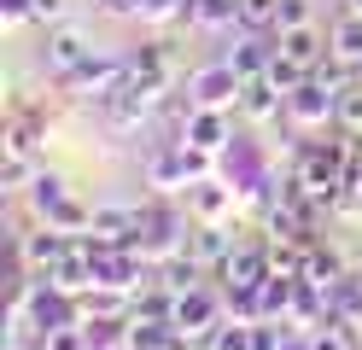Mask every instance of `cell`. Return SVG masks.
I'll return each instance as SVG.
<instances>
[{
    "instance_id": "52a82bcc",
    "label": "cell",
    "mask_w": 362,
    "mask_h": 350,
    "mask_svg": "<svg viewBox=\"0 0 362 350\" xmlns=\"http://www.w3.org/2000/svg\"><path fill=\"white\" fill-rule=\"evenodd\" d=\"M286 117H292V123H327V117H339V93L310 76L304 88L286 93Z\"/></svg>"
},
{
    "instance_id": "277c9868",
    "label": "cell",
    "mask_w": 362,
    "mask_h": 350,
    "mask_svg": "<svg viewBox=\"0 0 362 350\" xmlns=\"http://www.w3.org/2000/svg\"><path fill=\"white\" fill-rule=\"evenodd\" d=\"M94 233H105V245H141L146 240V210L141 204H100Z\"/></svg>"
},
{
    "instance_id": "d4e9b609",
    "label": "cell",
    "mask_w": 362,
    "mask_h": 350,
    "mask_svg": "<svg viewBox=\"0 0 362 350\" xmlns=\"http://www.w3.org/2000/svg\"><path fill=\"white\" fill-rule=\"evenodd\" d=\"M211 350H252V327H216Z\"/></svg>"
},
{
    "instance_id": "83f0119b",
    "label": "cell",
    "mask_w": 362,
    "mask_h": 350,
    "mask_svg": "<svg viewBox=\"0 0 362 350\" xmlns=\"http://www.w3.org/2000/svg\"><path fill=\"white\" fill-rule=\"evenodd\" d=\"M252 350H281V327H269V321H252Z\"/></svg>"
},
{
    "instance_id": "7c38bea8",
    "label": "cell",
    "mask_w": 362,
    "mask_h": 350,
    "mask_svg": "<svg viewBox=\"0 0 362 350\" xmlns=\"http://www.w3.org/2000/svg\"><path fill=\"white\" fill-rule=\"evenodd\" d=\"M141 245L158 251V257H175L181 251V216H170V210H146V240Z\"/></svg>"
},
{
    "instance_id": "4dcf8cb0",
    "label": "cell",
    "mask_w": 362,
    "mask_h": 350,
    "mask_svg": "<svg viewBox=\"0 0 362 350\" xmlns=\"http://www.w3.org/2000/svg\"><path fill=\"white\" fill-rule=\"evenodd\" d=\"M351 12H362V0H351Z\"/></svg>"
},
{
    "instance_id": "30bf717a",
    "label": "cell",
    "mask_w": 362,
    "mask_h": 350,
    "mask_svg": "<svg viewBox=\"0 0 362 350\" xmlns=\"http://www.w3.org/2000/svg\"><path fill=\"white\" fill-rule=\"evenodd\" d=\"M275 53H281V41H269L263 30H252L234 53H228V64L240 70V76H269V64H275Z\"/></svg>"
},
{
    "instance_id": "6da1fadb",
    "label": "cell",
    "mask_w": 362,
    "mask_h": 350,
    "mask_svg": "<svg viewBox=\"0 0 362 350\" xmlns=\"http://www.w3.org/2000/svg\"><path fill=\"white\" fill-rule=\"evenodd\" d=\"M134 76V64L123 59V53H94V59H82L76 70H64V88H71L76 93V100H94V105H105L111 100V93H117L123 82Z\"/></svg>"
},
{
    "instance_id": "1f68e13d",
    "label": "cell",
    "mask_w": 362,
    "mask_h": 350,
    "mask_svg": "<svg viewBox=\"0 0 362 350\" xmlns=\"http://www.w3.org/2000/svg\"><path fill=\"white\" fill-rule=\"evenodd\" d=\"M356 82H362V64H356Z\"/></svg>"
},
{
    "instance_id": "9a60e30c",
    "label": "cell",
    "mask_w": 362,
    "mask_h": 350,
    "mask_svg": "<svg viewBox=\"0 0 362 350\" xmlns=\"http://www.w3.org/2000/svg\"><path fill=\"white\" fill-rule=\"evenodd\" d=\"M275 41H281V53H292V59H304V64H322V35L310 30V23H298V30H275Z\"/></svg>"
},
{
    "instance_id": "d6a6232c",
    "label": "cell",
    "mask_w": 362,
    "mask_h": 350,
    "mask_svg": "<svg viewBox=\"0 0 362 350\" xmlns=\"http://www.w3.org/2000/svg\"><path fill=\"white\" fill-rule=\"evenodd\" d=\"M187 6H193V0H187Z\"/></svg>"
},
{
    "instance_id": "f1b7e54d",
    "label": "cell",
    "mask_w": 362,
    "mask_h": 350,
    "mask_svg": "<svg viewBox=\"0 0 362 350\" xmlns=\"http://www.w3.org/2000/svg\"><path fill=\"white\" fill-rule=\"evenodd\" d=\"M30 18H35V23H59V18H64V0H35Z\"/></svg>"
},
{
    "instance_id": "3957f363",
    "label": "cell",
    "mask_w": 362,
    "mask_h": 350,
    "mask_svg": "<svg viewBox=\"0 0 362 350\" xmlns=\"http://www.w3.org/2000/svg\"><path fill=\"white\" fill-rule=\"evenodd\" d=\"M205 158L211 152H199V146L181 140V146H170V152L152 158V181L158 187H199V181H205Z\"/></svg>"
},
{
    "instance_id": "8fae6325",
    "label": "cell",
    "mask_w": 362,
    "mask_h": 350,
    "mask_svg": "<svg viewBox=\"0 0 362 350\" xmlns=\"http://www.w3.org/2000/svg\"><path fill=\"white\" fill-rule=\"evenodd\" d=\"M71 245H76V240H64V233H59V228L47 222V228H35V233H24V263H30L35 274H41V269H53V263H59V257L71 251Z\"/></svg>"
},
{
    "instance_id": "5b68a950",
    "label": "cell",
    "mask_w": 362,
    "mask_h": 350,
    "mask_svg": "<svg viewBox=\"0 0 362 350\" xmlns=\"http://www.w3.org/2000/svg\"><path fill=\"white\" fill-rule=\"evenodd\" d=\"M269 245H234V257L222 263V286L228 292H257L263 280H269Z\"/></svg>"
},
{
    "instance_id": "44dd1931",
    "label": "cell",
    "mask_w": 362,
    "mask_h": 350,
    "mask_svg": "<svg viewBox=\"0 0 362 350\" xmlns=\"http://www.w3.org/2000/svg\"><path fill=\"white\" fill-rule=\"evenodd\" d=\"M310 350H356L351 321H327V327H315V333H310Z\"/></svg>"
},
{
    "instance_id": "484cf974",
    "label": "cell",
    "mask_w": 362,
    "mask_h": 350,
    "mask_svg": "<svg viewBox=\"0 0 362 350\" xmlns=\"http://www.w3.org/2000/svg\"><path fill=\"white\" fill-rule=\"evenodd\" d=\"M24 181H30V158H6V170H0V187H6V193H18Z\"/></svg>"
},
{
    "instance_id": "e0dca14e",
    "label": "cell",
    "mask_w": 362,
    "mask_h": 350,
    "mask_svg": "<svg viewBox=\"0 0 362 350\" xmlns=\"http://www.w3.org/2000/svg\"><path fill=\"white\" fill-rule=\"evenodd\" d=\"M315 76V64H304V59H292V53H275V64H269V82H275L281 93H292V88H304Z\"/></svg>"
},
{
    "instance_id": "5bb4252c",
    "label": "cell",
    "mask_w": 362,
    "mask_h": 350,
    "mask_svg": "<svg viewBox=\"0 0 362 350\" xmlns=\"http://www.w3.org/2000/svg\"><path fill=\"white\" fill-rule=\"evenodd\" d=\"M187 251H193V263H228V257H234V240H228V233H222V228H199L193 233V240H187Z\"/></svg>"
},
{
    "instance_id": "603a6c76",
    "label": "cell",
    "mask_w": 362,
    "mask_h": 350,
    "mask_svg": "<svg viewBox=\"0 0 362 350\" xmlns=\"http://www.w3.org/2000/svg\"><path fill=\"white\" fill-rule=\"evenodd\" d=\"M339 123H345V129H362V82H351L345 93H339Z\"/></svg>"
},
{
    "instance_id": "7a4b0ae2",
    "label": "cell",
    "mask_w": 362,
    "mask_h": 350,
    "mask_svg": "<svg viewBox=\"0 0 362 350\" xmlns=\"http://www.w3.org/2000/svg\"><path fill=\"white\" fill-rule=\"evenodd\" d=\"M240 88H245V76L222 59V64H205V70H193V82H187V93H193V105H211V111H222L228 100H240Z\"/></svg>"
},
{
    "instance_id": "ba28073f",
    "label": "cell",
    "mask_w": 362,
    "mask_h": 350,
    "mask_svg": "<svg viewBox=\"0 0 362 350\" xmlns=\"http://www.w3.org/2000/svg\"><path fill=\"white\" fill-rule=\"evenodd\" d=\"M240 117H245V123H269V117H281L286 111V93L275 88V82H269V76H245V88H240Z\"/></svg>"
},
{
    "instance_id": "7402d4cb",
    "label": "cell",
    "mask_w": 362,
    "mask_h": 350,
    "mask_svg": "<svg viewBox=\"0 0 362 350\" xmlns=\"http://www.w3.org/2000/svg\"><path fill=\"white\" fill-rule=\"evenodd\" d=\"M222 204H228V193H222V187H211V181L193 187V210H199V216H222Z\"/></svg>"
},
{
    "instance_id": "d6986e66",
    "label": "cell",
    "mask_w": 362,
    "mask_h": 350,
    "mask_svg": "<svg viewBox=\"0 0 362 350\" xmlns=\"http://www.w3.org/2000/svg\"><path fill=\"white\" fill-rule=\"evenodd\" d=\"M333 53L351 59V64H362V12H351V18L333 23Z\"/></svg>"
},
{
    "instance_id": "ffe728a7",
    "label": "cell",
    "mask_w": 362,
    "mask_h": 350,
    "mask_svg": "<svg viewBox=\"0 0 362 350\" xmlns=\"http://www.w3.org/2000/svg\"><path fill=\"white\" fill-rule=\"evenodd\" d=\"M240 23L245 30H275L281 23V0H240Z\"/></svg>"
},
{
    "instance_id": "9c48e42d",
    "label": "cell",
    "mask_w": 362,
    "mask_h": 350,
    "mask_svg": "<svg viewBox=\"0 0 362 350\" xmlns=\"http://www.w3.org/2000/svg\"><path fill=\"white\" fill-rule=\"evenodd\" d=\"M181 140H187V146H199V152H216L222 140H228V117L211 111V105H193L187 123H181Z\"/></svg>"
},
{
    "instance_id": "f546056e",
    "label": "cell",
    "mask_w": 362,
    "mask_h": 350,
    "mask_svg": "<svg viewBox=\"0 0 362 350\" xmlns=\"http://www.w3.org/2000/svg\"><path fill=\"white\" fill-rule=\"evenodd\" d=\"M105 6H111V12H129V0H105Z\"/></svg>"
},
{
    "instance_id": "8992f818",
    "label": "cell",
    "mask_w": 362,
    "mask_h": 350,
    "mask_svg": "<svg viewBox=\"0 0 362 350\" xmlns=\"http://www.w3.org/2000/svg\"><path fill=\"white\" fill-rule=\"evenodd\" d=\"M82 59H94V47H88V30H76V23H59V30L47 35V47H41V64H47L53 76L76 70Z\"/></svg>"
},
{
    "instance_id": "4fadbf2b",
    "label": "cell",
    "mask_w": 362,
    "mask_h": 350,
    "mask_svg": "<svg viewBox=\"0 0 362 350\" xmlns=\"http://www.w3.org/2000/svg\"><path fill=\"white\" fill-rule=\"evenodd\" d=\"M158 286H164L170 298L193 292V286H199V263H193V251H175V257H164V263H158Z\"/></svg>"
},
{
    "instance_id": "ac0fdd59",
    "label": "cell",
    "mask_w": 362,
    "mask_h": 350,
    "mask_svg": "<svg viewBox=\"0 0 362 350\" xmlns=\"http://www.w3.org/2000/svg\"><path fill=\"white\" fill-rule=\"evenodd\" d=\"M30 187H35V193H30V204H35V216H41V222H47L53 210L71 199V193H64V175H35Z\"/></svg>"
},
{
    "instance_id": "4316f807",
    "label": "cell",
    "mask_w": 362,
    "mask_h": 350,
    "mask_svg": "<svg viewBox=\"0 0 362 350\" xmlns=\"http://www.w3.org/2000/svg\"><path fill=\"white\" fill-rule=\"evenodd\" d=\"M298 23H310V6L304 0H281V23L275 30H298Z\"/></svg>"
},
{
    "instance_id": "cb8c5ba5",
    "label": "cell",
    "mask_w": 362,
    "mask_h": 350,
    "mask_svg": "<svg viewBox=\"0 0 362 350\" xmlns=\"http://www.w3.org/2000/svg\"><path fill=\"white\" fill-rule=\"evenodd\" d=\"M315 82H322V88H333V93H345V88L356 82V70H345V64H327V59H322V64H315Z\"/></svg>"
},
{
    "instance_id": "2e32d148",
    "label": "cell",
    "mask_w": 362,
    "mask_h": 350,
    "mask_svg": "<svg viewBox=\"0 0 362 350\" xmlns=\"http://www.w3.org/2000/svg\"><path fill=\"white\" fill-rule=\"evenodd\" d=\"M234 18H240V0H193L187 6V23H199V30H222Z\"/></svg>"
}]
</instances>
